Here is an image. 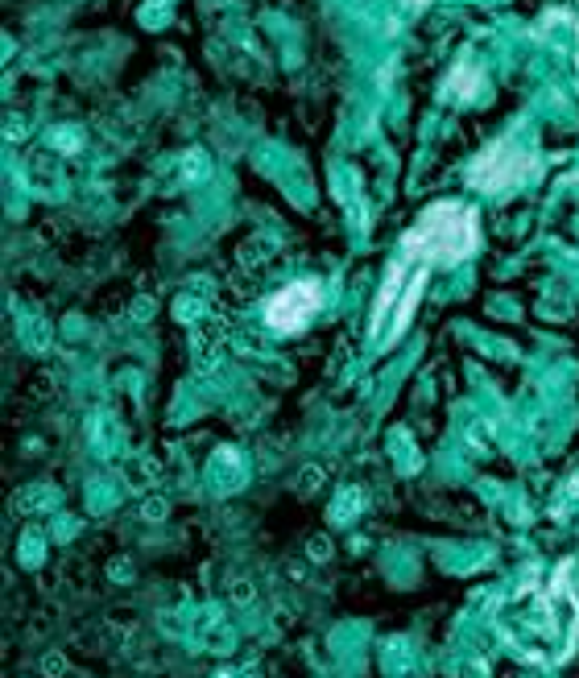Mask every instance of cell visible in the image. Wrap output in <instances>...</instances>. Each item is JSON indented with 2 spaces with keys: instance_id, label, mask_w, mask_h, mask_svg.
<instances>
[{
  "instance_id": "1",
  "label": "cell",
  "mask_w": 579,
  "mask_h": 678,
  "mask_svg": "<svg viewBox=\"0 0 579 678\" xmlns=\"http://www.w3.org/2000/svg\"><path fill=\"white\" fill-rule=\"evenodd\" d=\"M496 629L530 662H563L579 642V600L571 592L567 571L534 575L496 608Z\"/></svg>"
},
{
  "instance_id": "2",
  "label": "cell",
  "mask_w": 579,
  "mask_h": 678,
  "mask_svg": "<svg viewBox=\"0 0 579 678\" xmlns=\"http://www.w3.org/2000/svg\"><path fill=\"white\" fill-rule=\"evenodd\" d=\"M476 244V227L464 207H434L423 227L406 240L410 252H423V261H459Z\"/></svg>"
},
{
  "instance_id": "3",
  "label": "cell",
  "mask_w": 579,
  "mask_h": 678,
  "mask_svg": "<svg viewBox=\"0 0 579 678\" xmlns=\"http://www.w3.org/2000/svg\"><path fill=\"white\" fill-rule=\"evenodd\" d=\"M314 310H319V286L314 282H298V286L282 290L278 298H269L266 323L274 331H298V327H306V319Z\"/></svg>"
}]
</instances>
